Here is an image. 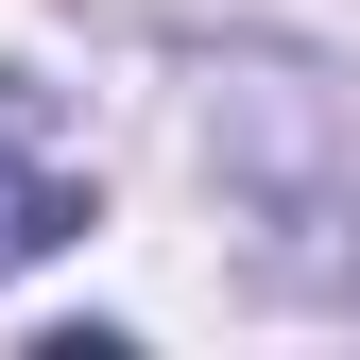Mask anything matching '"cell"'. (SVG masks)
Listing matches in <instances>:
<instances>
[{
	"mask_svg": "<svg viewBox=\"0 0 360 360\" xmlns=\"http://www.w3.org/2000/svg\"><path fill=\"white\" fill-rule=\"evenodd\" d=\"M69 223H86V189H69V172L18 138V120H0V275H18V257H52Z\"/></svg>",
	"mask_w": 360,
	"mask_h": 360,
	"instance_id": "6da1fadb",
	"label": "cell"
}]
</instances>
